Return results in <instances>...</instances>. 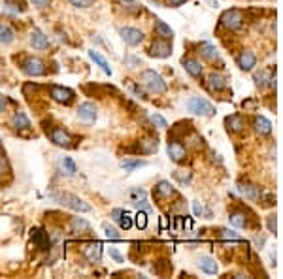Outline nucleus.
Listing matches in <instances>:
<instances>
[{"mask_svg": "<svg viewBox=\"0 0 283 279\" xmlns=\"http://www.w3.org/2000/svg\"><path fill=\"white\" fill-rule=\"evenodd\" d=\"M140 80H142V83L145 85L151 93H155V95H162V93L166 91V81L162 80L161 74H157L155 70H143Z\"/></svg>", "mask_w": 283, "mask_h": 279, "instance_id": "obj_1", "label": "nucleus"}, {"mask_svg": "<svg viewBox=\"0 0 283 279\" xmlns=\"http://www.w3.org/2000/svg\"><path fill=\"white\" fill-rule=\"evenodd\" d=\"M187 110L191 113H195V115H204V117H212L213 113H215V108H213L212 104L200 97L189 98L187 100Z\"/></svg>", "mask_w": 283, "mask_h": 279, "instance_id": "obj_2", "label": "nucleus"}, {"mask_svg": "<svg viewBox=\"0 0 283 279\" xmlns=\"http://www.w3.org/2000/svg\"><path fill=\"white\" fill-rule=\"evenodd\" d=\"M221 25L226 27L228 30H238L243 25V15L240 10L232 8V10H226L225 14L221 15Z\"/></svg>", "mask_w": 283, "mask_h": 279, "instance_id": "obj_3", "label": "nucleus"}, {"mask_svg": "<svg viewBox=\"0 0 283 279\" xmlns=\"http://www.w3.org/2000/svg\"><path fill=\"white\" fill-rule=\"evenodd\" d=\"M23 72L27 76L38 78V76H43L45 74V64H43V60L36 59V57H28V59H25V62H23Z\"/></svg>", "mask_w": 283, "mask_h": 279, "instance_id": "obj_4", "label": "nucleus"}, {"mask_svg": "<svg viewBox=\"0 0 283 279\" xmlns=\"http://www.w3.org/2000/svg\"><path fill=\"white\" fill-rule=\"evenodd\" d=\"M61 200H62V204H64V206H68V208L74 209V211H81V213H87V211H91V206H89L85 200H81L80 196H76V195H70V193H66V195L61 196Z\"/></svg>", "mask_w": 283, "mask_h": 279, "instance_id": "obj_5", "label": "nucleus"}, {"mask_svg": "<svg viewBox=\"0 0 283 279\" xmlns=\"http://www.w3.org/2000/svg\"><path fill=\"white\" fill-rule=\"evenodd\" d=\"M51 98L59 102V104H72L74 102V91H70L68 87H61V85H53L51 87Z\"/></svg>", "mask_w": 283, "mask_h": 279, "instance_id": "obj_6", "label": "nucleus"}, {"mask_svg": "<svg viewBox=\"0 0 283 279\" xmlns=\"http://www.w3.org/2000/svg\"><path fill=\"white\" fill-rule=\"evenodd\" d=\"M119 34H121V38H123L125 43H128V45H138V43L143 40V32L138 30V28H132V27H123L119 30Z\"/></svg>", "mask_w": 283, "mask_h": 279, "instance_id": "obj_7", "label": "nucleus"}, {"mask_svg": "<svg viewBox=\"0 0 283 279\" xmlns=\"http://www.w3.org/2000/svg\"><path fill=\"white\" fill-rule=\"evenodd\" d=\"M78 117L85 121V123H95V119H97V106L93 104V102H83L80 108H78Z\"/></svg>", "mask_w": 283, "mask_h": 279, "instance_id": "obj_8", "label": "nucleus"}, {"mask_svg": "<svg viewBox=\"0 0 283 279\" xmlns=\"http://www.w3.org/2000/svg\"><path fill=\"white\" fill-rule=\"evenodd\" d=\"M149 55L157 57V59H166V57L172 55V45L166 40H157V42L151 43Z\"/></svg>", "mask_w": 283, "mask_h": 279, "instance_id": "obj_9", "label": "nucleus"}, {"mask_svg": "<svg viewBox=\"0 0 283 279\" xmlns=\"http://www.w3.org/2000/svg\"><path fill=\"white\" fill-rule=\"evenodd\" d=\"M83 255L87 257L89 262H100L102 257V243L100 241H91L83 247Z\"/></svg>", "mask_w": 283, "mask_h": 279, "instance_id": "obj_10", "label": "nucleus"}, {"mask_svg": "<svg viewBox=\"0 0 283 279\" xmlns=\"http://www.w3.org/2000/svg\"><path fill=\"white\" fill-rule=\"evenodd\" d=\"M51 141L59 147H72V138L68 132H64L62 128H53L51 130Z\"/></svg>", "mask_w": 283, "mask_h": 279, "instance_id": "obj_11", "label": "nucleus"}, {"mask_svg": "<svg viewBox=\"0 0 283 279\" xmlns=\"http://www.w3.org/2000/svg\"><path fill=\"white\" fill-rule=\"evenodd\" d=\"M112 219L115 223H119V226H121L123 230H128V228L132 226V217L128 215L125 209H121V208L112 209Z\"/></svg>", "mask_w": 283, "mask_h": 279, "instance_id": "obj_12", "label": "nucleus"}, {"mask_svg": "<svg viewBox=\"0 0 283 279\" xmlns=\"http://www.w3.org/2000/svg\"><path fill=\"white\" fill-rule=\"evenodd\" d=\"M30 45L34 49H47L49 47V40H47V36L43 34L40 28H34L30 32Z\"/></svg>", "mask_w": 283, "mask_h": 279, "instance_id": "obj_13", "label": "nucleus"}, {"mask_svg": "<svg viewBox=\"0 0 283 279\" xmlns=\"http://www.w3.org/2000/svg\"><path fill=\"white\" fill-rule=\"evenodd\" d=\"M168 157L174 160V162H182V160H185V157H187V151H185V147L180 143V141H170Z\"/></svg>", "mask_w": 283, "mask_h": 279, "instance_id": "obj_14", "label": "nucleus"}, {"mask_svg": "<svg viewBox=\"0 0 283 279\" xmlns=\"http://www.w3.org/2000/svg\"><path fill=\"white\" fill-rule=\"evenodd\" d=\"M157 149H159V140L157 138L140 140V141H138V145H136V151H138V153H143V155L155 153Z\"/></svg>", "mask_w": 283, "mask_h": 279, "instance_id": "obj_15", "label": "nucleus"}, {"mask_svg": "<svg viewBox=\"0 0 283 279\" xmlns=\"http://www.w3.org/2000/svg\"><path fill=\"white\" fill-rule=\"evenodd\" d=\"M32 239H34V243L40 247V249H49V245H51V241H49V234L42 230V228H34L32 230Z\"/></svg>", "mask_w": 283, "mask_h": 279, "instance_id": "obj_16", "label": "nucleus"}, {"mask_svg": "<svg viewBox=\"0 0 283 279\" xmlns=\"http://www.w3.org/2000/svg\"><path fill=\"white\" fill-rule=\"evenodd\" d=\"M226 87V78L221 76V74H210L208 78V89L213 91V93H219Z\"/></svg>", "mask_w": 283, "mask_h": 279, "instance_id": "obj_17", "label": "nucleus"}, {"mask_svg": "<svg viewBox=\"0 0 283 279\" xmlns=\"http://www.w3.org/2000/svg\"><path fill=\"white\" fill-rule=\"evenodd\" d=\"M198 268L202 270V272H206V274H210V276H213V274H217V262L213 260L212 257H200L198 259Z\"/></svg>", "mask_w": 283, "mask_h": 279, "instance_id": "obj_18", "label": "nucleus"}, {"mask_svg": "<svg viewBox=\"0 0 283 279\" xmlns=\"http://www.w3.org/2000/svg\"><path fill=\"white\" fill-rule=\"evenodd\" d=\"M253 126H255V130H257L261 136H266V134H270V132H272V123H270L266 117H263V115L255 117Z\"/></svg>", "mask_w": 283, "mask_h": 279, "instance_id": "obj_19", "label": "nucleus"}, {"mask_svg": "<svg viewBox=\"0 0 283 279\" xmlns=\"http://www.w3.org/2000/svg\"><path fill=\"white\" fill-rule=\"evenodd\" d=\"M89 57H91V60L97 64V66H100V70L106 74V76H112V68H110V64H108V60L104 59V57L100 55L99 51H89Z\"/></svg>", "mask_w": 283, "mask_h": 279, "instance_id": "obj_20", "label": "nucleus"}, {"mask_svg": "<svg viewBox=\"0 0 283 279\" xmlns=\"http://www.w3.org/2000/svg\"><path fill=\"white\" fill-rule=\"evenodd\" d=\"M70 228H72V232H76V234H85V232L91 230V224L87 223L85 219H81V217H72Z\"/></svg>", "mask_w": 283, "mask_h": 279, "instance_id": "obj_21", "label": "nucleus"}, {"mask_svg": "<svg viewBox=\"0 0 283 279\" xmlns=\"http://www.w3.org/2000/svg\"><path fill=\"white\" fill-rule=\"evenodd\" d=\"M255 62H257V59H255V55L251 53V51H243L240 57H238V66H240L242 70H253Z\"/></svg>", "mask_w": 283, "mask_h": 279, "instance_id": "obj_22", "label": "nucleus"}, {"mask_svg": "<svg viewBox=\"0 0 283 279\" xmlns=\"http://www.w3.org/2000/svg\"><path fill=\"white\" fill-rule=\"evenodd\" d=\"M238 193L242 196H245V198H249V200H259L261 198V193H259V189L255 185H243V183H240L238 185Z\"/></svg>", "mask_w": 283, "mask_h": 279, "instance_id": "obj_23", "label": "nucleus"}, {"mask_svg": "<svg viewBox=\"0 0 283 279\" xmlns=\"http://www.w3.org/2000/svg\"><path fill=\"white\" fill-rule=\"evenodd\" d=\"M183 66L193 78H200V76H202V64L198 62L197 59H185Z\"/></svg>", "mask_w": 283, "mask_h": 279, "instance_id": "obj_24", "label": "nucleus"}, {"mask_svg": "<svg viewBox=\"0 0 283 279\" xmlns=\"http://www.w3.org/2000/svg\"><path fill=\"white\" fill-rule=\"evenodd\" d=\"M174 187L170 185V181H159V185L155 187V196L157 198H170L174 195Z\"/></svg>", "mask_w": 283, "mask_h": 279, "instance_id": "obj_25", "label": "nucleus"}, {"mask_svg": "<svg viewBox=\"0 0 283 279\" xmlns=\"http://www.w3.org/2000/svg\"><path fill=\"white\" fill-rule=\"evenodd\" d=\"M12 125L17 130H27V128H30V121L23 112H15V115L12 117Z\"/></svg>", "mask_w": 283, "mask_h": 279, "instance_id": "obj_26", "label": "nucleus"}, {"mask_svg": "<svg viewBox=\"0 0 283 279\" xmlns=\"http://www.w3.org/2000/svg\"><path fill=\"white\" fill-rule=\"evenodd\" d=\"M225 123H226V128H228L230 132H240L242 128L245 126V123H243V119H242L240 115H230V117H226Z\"/></svg>", "mask_w": 283, "mask_h": 279, "instance_id": "obj_27", "label": "nucleus"}, {"mask_svg": "<svg viewBox=\"0 0 283 279\" xmlns=\"http://www.w3.org/2000/svg\"><path fill=\"white\" fill-rule=\"evenodd\" d=\"M228 219H230V224L236 226V228H245L247 226V219H245L243 211H232Z\"/></svg>", "mask_w": 283, "mask_h": 279, "instance_id": "obj_28", "label": "nucleus"}, {"mask_svg": "<svg viewBox=\"0 0 283 279\" xmlns=\"http://www.w3.org/2000/svg\"><path fill=\"white\" fill-rule=\"evenodd\" d=\"M155 30L161 38H172V36H174V30H172L164 21H161V19H157L155 21Z\"/></svg>", "mask_w": 283, "mask_h": 279, "instance_id": "obj_29", "label": "nucleus"}, {"mask_svg": "<svg viewBox=\"0 0 283 279\" xmlns=\"http://www.w3.org/2000/svg\"><path fill=\"white\" fill-rule=\"evenodd\" d=\"M14 30L8 27V25H2L0 23V43H4V45H8V43L14 42Z\"/></svg>", "mask_w": 283, "mask_h": 279, "instance_id": "obj_30", "label": "nucleus"}, {"mask_svg": "<svg viewBox=\"0 0 283 279\" xmlns=\"http://www.w3.org/2000/svg\"><path fill=\"white\" fill-rule=\"evenodd\" d=\"M200 53L206 57V59H210V60H215V59L219 57L217 49H215V45H212V43H208V42L200 43Z\"/></svg>", "mask_w": 283, "mask_h": 279, "instance_id": "obj_31", "label": "nucleus"}, {"mask_svg": "<svg viewBox=\"0 0 283 279\" xmlns=\"http://www.w3.org/2000/svg\"><path fill=\"white\" fill-rule=\"evenodd\" d=\"M61 170H62V174H66V176H74V174H76V162L72 160L70 157H62V159H61Z\"/></svg>", "mask_w": 283, "mask_h": 279, "instance_id": "obj_32", "label": "nucleus"}, {"mask_svg": "<svg viewBox=\"0 0 283 279\" xmlns=\"http://www.w3.org/2000/svg\"><path fill=\"white\" fill-rule=\"evenodd\" d=\"M119 2H121V6H123L127 12H130V14H140L142 12L140 4H138L136 0H119Z\"/></svg>", "mask_w": 283, "mask_h": 279, "instance_id": "obj_33", "label": "nucleus"}, {"mask_svg": "<svg viewBox=\"0 0 283 279\" xmlns=\"http://www.w3.org/2000/svg\"><path fill=\"white\" fill-rule=\"evenodd\" d=\"M255 81H257V85H259V87H264V85L268 83V81L272 83V76H270L266 70H263L261 74H255Z\"/></svg>", "mask_w": 283, "mask_h": 279, "instance_id": "obj_34", "label": "nucleus"}, {"mask_svg": "<svg viewBox=\"0 0 283 279\" xmlns=\"http://www.w3.org/2000/svg\"><path fill=\"white\" fill-rule=\"evenodd\" d=\"M147 198V195H145V191L143 189H132L130 191V200H132V204H136V202H142V200H145Z\"/></svg>", "mask_w": 283, "mask_h": 279, "instance_id": "obj_35", "label": "nucleus"}, {"mask_svg": "<svg viewBox=\"0 0 283 279\" xmlns=\"http://www.w3.org/2000/svg\"><path fill=\"white\" fill-rule=\"evenodd\" d=\"M121 166L125 168L127 172H132V170H136V168L145 166V162H143V160H123Z\"/></svg>", "mask_w": 283, "mask_h": 279, "instance_id": "obj_36", "label": "nucleus"}, {"mask_svg": "<svg viewBox=\"0 0 283 279\" xmlns=\"http://www.w3.org/2000/svg\"><path fill=\"white\" fill-rule=\"evenodd\" d=\"M102 230H104V236L108 238V239H119V232L113 226H110L108 223L102 224Z\"/></svg>", "mask_w": 283, "mask_h": 279, "instance_id": "obj_37", "label": "nucleus"}, {"mask_svg": "<svg viewBox=\"0 0 283 279\" xmlns=\"http://www.w3.org/2000/svg\"><path fill=\"white\" fill-rule=\"evenodd\" d=\"M134 223H136V226H138L140 230H143V228L147 226V213L140 209V211L136 213V219H134Z\"/></svg>", "mask_w": 283, "mask_h": 279, "instance_id": "obj_38", "label": "nucleus"}, {"mask_svg": "<svg viewBox=\"0 0 283 279\" xmlns=\"http://www.w3.org/2000/svg\"><path fill=\"white\" fill-rule=\"evenodd\" d=\"M151 121H153V123H155L159 128H166V126H168L166 119H164L162 115H159V113H153V115H151Z\"/></svg>", "mask_w": 283, "mask_h": 279, "instance_id": "obj_39", "label": "nucleus"}, {"mask_svg": "<svg viewBox=\"0 0 283 279\" xmlns=\"http://www.w3.org/2000/svg\"><path fill=\"white\" fill-rule=\"evenodd\" d=\"M4 176H10V164H8V160L0 155V178H4Z\"/></svg>", "mask_w": 283, "mask_h": 279, "instance_id": "obj_40", "label": "nucleus"}, {"mask_svg": "<svg viewBox=\"0 0 283 279\" xmlns=\"http://www.w3.org/2000/svg\"><path fill=\"white\" fill-rule=\"evenodd\" d=\"M70 4L76 8H91L95 4V0H70Z\"/></svg>", "mask_w": 283, "mask_h": 279, "instance_id": "obj_41", "label": "nucleus"}, {"mask_svg": "<svg viewBox=\"0 0 283 279\" xmlns=\"http://www.w3.org/2000/svg\"><path fill=\"white\" fill-rule=\"evenodd\" d=\"M223 232V238H226V239H234V241H242L240 236L236 234V232H232V230H221Z\"/></svg>", "mask_w": 283, "mask_h": 279, "instance_id": "obj_42", "label": "nucleus"}, {"mask_svg": "<svg viewBox=\"0 0 283 279\" xmlns=\"http://www.w3.org/2000/svg\"><path fill=\"white\" fill-rule=\"evenodd\" d=\"M268 230L270 232H274V234H276V230H278V221H276V215H270L268 217Z\"/></svg>", "mask_w": 283, "mask_h": 279, "instance_id": "obj_43", "label": "nucleus"}, {"mask_svg": "<svg viewBox=\"0 0 283 279\" xmlns=\"http://www.w3.org/2000/svg\"><path fill=\"white\" fill-rule=\"evenodd\" d=\"M130 91H132V93H134L136 97L147 98V97H145V95H143V91H142V89H140V87H138V85H130Z\"/></svg>", "mask_w": 283, "mask_h": 279, "instance_id": "obj_44", "label": "nucleus"}, {"mask_svg": "<svg viewBox=\"0 0 283 279\" xmlns=\"http://www.w3.org/2000/svg\"><path fill=\"white\" fill-rule=\"evenodd\" d=\"M110 257H112L115 262H123V260H125V259H123V257H121L119 253L115 251V249H110Z\"/></svg>", "mask_w": 283, "mask_h": 279, "instance_id": "obj_45", "label": "nucleus"}, {"mask_svg": "<svg viewBox=\"0 0 283 279\" xmlns=\"http://www.w3.org/2000/svg\"><path fill=\"white\" fill-rule=\"evenodd\" d=\"M34 2V6H38V8H47L49 4H51V0H32Z\"/></svg>", "mask_w": 283, "mask_h": 279, "instance_id": "obj_46", "label": "nucleus"}, {"mask_svg": "<svg viewBox=\"0 0 283 279\" xmlns=\"http://www.w3.org/2000/svg\"><path fill=\"white\" fill-rule=\"evenodd\" d=\"M193 209H195V215H197V217H200V215H202V206H200L198 202H195V204H193Z\"/></svg>", "mask_w": 283, "mask_h": 279, "instance_id": "obj_47", "label": "nucleus"}, {"mask_svg": "<svg viewBox=\"0 0 283 279\" xmlns=\"http://www.w3.org/2000/svg\"><path fill=\"white\" fill-rule=\"evenodd\" d=\"M170 6H174V8H178V6H182V4H185L187 0H168Z\"/></svg>", "mask_w": 283, "mask_h": 279, "instance_id": "obj_48", "label": "nucleus"}, {"mask_svg": "<svg viewBox=\"0 0 283 279\" xmlns=\"http://www.w3.org/2000/svg\"><path fill=\"white\" fill-rule=\"evenodd\" d=\"M4 110H6V98L0 95V113L4 112Z\"/></svg>", "mask_w": 283, "mask_h": 279, "instance_id": "obj_49", "label": "nucleus"}, {"mask_svg": "<svg viewBox=\"0 0 283 279\" xmlns=\"http://www.w3.org/2000/svg\"><path fill=\"white\" fill-rule=\"evenodd\" d=\"M176 228H178V230H182V228H183V221H182V217H178V219H176Z\"/></svg>", "mask_w": 283, "mask_h": 279, "instance_id": "obj_50", "label": "nucleus"}, {"mask_svg": "<svg viewBox=\"0 0 283 279\" xmlns=\"http://www.w3.org/2000/svg\"><path fill=\"white\" fill-rule=\"evenodd\" d=\"M166 226H168V221L162 217V219H161V228H166Z\"/></svg>", "mask_w": 283, "mask_h": 279, "instance_id": "obj_51", "label": "nucleus"}, {"mask_svg": "<svg viewBox=\"0 0 283 279\" xmlns=\"http://www.w3.org/2000/svg\"><path fill=\"white\" fill-rule=\"evenodd\" d=\"M0 145H2V138H0Z\"/></svg>", "mask_w": 283, "mask_h": 279, "instance_id": "obj_52", "label": "nucleus"}]
</instances>
